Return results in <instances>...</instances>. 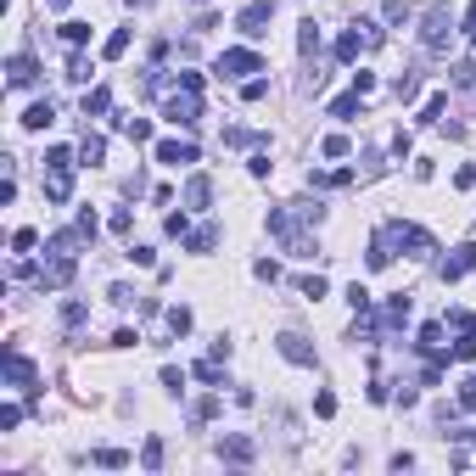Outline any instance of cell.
Wrapping results in <instances>:
<instances>
[{
  "label": "cell",
  "instance_id": "1",
  "mask_svg": "<svg viewBox=\"0 0 476 476\" xmlns=\"http://www.w3.org/2000/svg\"><path fill=\"white\" fill-rule=\"evenodd\" d=\"M263 225H269V236L280 241L286 252H297V258H314V241L297 230V219H292L286 208H269V219H263Z\"/></svg>",
  "mask_w": 476,
  "mask_h": 476
},
{
  "label": "cell",
  "instance_id": "2",
  "mask_svg": "<svg viewBox=\"0 0 476 476\" xmlns=\"http://www.w3.org/2000/svg\"><path fill=\"white\" fill-rule=\"evenodd\" d=\"M420 45H426V51H448V45H454V17H448V6H432V11L420 17Z\"/></svg>",
  "mask_w": 476,
  "mask_h": 476
},
{
  "label": "cell",
  "instance_id": "3",
  "mask_svg": "<svg viewBox=\"0 0 476 476\" xmlns=\"http://www.w3.org/2000/svg\"><path fill=\"white\" fill-rule=\"evenodd\" d=\"M162 118H168L174 129H185V135H191V129L202 124V101H196V90H174V95L162 101Z\"/></svg>",
  "mask_w": 476,
  "mask_h": 476
},
{
  "label": "cell",
  "instance_id": "4",
  "mask_svg": "<svg viewBox=\"0 0 476 476\" xmlns=\"http://www.w3.org/2000/svg\"><path fill=\"white\" fill-rule=\"evenodd\" d=\"M381 236H387V241H398V246H403L409 258H432V252H437V241L426 236L420 225H403V219H393V225H387Z\"/></svg>",
  "mask_w": 476,
  "mask_h": 476
},
{
  "label": "cell",
  "instance_id": "5",
  "mask_svg": "<svg viewBox=\"0 0 476 476\" xmlns=\"http://www.w3.org/2000/svg\"><path fill=\"white\" fill-rule=\"evenodd\" d=\"M213 73L219 79H241V73H263V56L252 51V45H230L219 62H213Z\"/></svg>",
  "mask_w": 476,
  "mask_h": 476
},
{
  "label": "cell",
  "instance_id": "6",
  "mask_svg": "<svg viewBox=\"0 0 476 476\" xmlns=\"http://www.w3.org/2000/svg\"><path fill=\"white\" fill-rule=\"evenodd\" d=\"M73 269H79V258H68V252H45V269H40V292H62V286L73 280Z\"/></svg>",
  "mask_w": 476,
  "mask_h": 476
},
{
  "label": "cell",
  "instance_id": "7",
  "mask_svg": "<svg viewBox=\"0 0 476 476\" xmlns=\"http://www.w3.org/2000/svg\"><path fill=\"white\" fill-rule=\"evenodd\" d=\"M269 23H275V6H269V0H252V6H241V11H236V28L246 34V40H263Z\"/></svg>",
  "mask_w": 476,
  "mask_h": 476
},
{
  "label": "cell",
  "instance_id": "8",
  "mask_svg": "<svg viewBox=\"0 0 476 476\" xmlns=\"http://www.w3.org/2000/svg\"><path fill=\"white\" fill-rule=\"evenodd\" d=\"M275 347H280V359H292V364H303V370H314V347L297 336V331H280L275 336Z\"/></svg>",
  "mask_w": 476,
  "mask_h": 476
},
{
  "label": "cell",
  "instance_id": "9",
  "mask_svg": "<svg viewBox=\"0 0 476 476\" xmlns=\"http://www.w3.org/2000/svg\"><path fill=\"white\" fill-rule=\"evenodd\" d=\"M34 79H40V62H34L28 51H17V56L6 62V84H11V90H28Z\"/></svg>",
  "mask_w": 476,
  "mask_h": 476
},
{
  "label": "cell",
  "instance_id": "10",
  "mask_svg": "<svg viewBox=\"0 0 476 476\" xmlns=\"http://www.w3.org/2000/svg\"><path fill=\"white\" fill-rule=\"evenodd\" d=\"M471 269H476V241H460V246H454V258L443 263V280L454 286V280H465Z\"/></svg>",
  "mask_w": 476,
  "mask_h": 476
},
{
  "label": "cell",
  "instance_id": "11",
  "mask_svg": "<svg viewBox=\"0 0 476 476\" xmlns=\"http://www.w3.org/2000/svg\"><path fill=\"white\" fill-rule=\"evenodd\" d=\"M219 460H230V465H252V460H258V443H252V437H225V443H219Z\"/></svg>",
  "mask_w": 476,
  "mask_h": 476
},
{
  "label": "cell",
  "instance_id": "12",
  "mask_svg": "<svg viewBox=\"0 0 476 476\" xmlns=\"http://www.w3.org/2000/svg\"><path fill=\"white\" fill-rule=\"evenodd\" d=\"M202 152H196V141H157V162H168V168H179V162H196Z\"/></svg>",
  "mask_w": 476,
  "mask_h": 476
},
{
  "label": "cell",
  "instance_id": "13",
  "mask_svg": "<svg viewBox=\"0 0 476 476\" xmlns=\"http://www.w3.org/2000/svg\"><path fill=\"white\" fill-rule=\"evenodd\" d=\"M73 196V168H45V202H68Z\"/></svg>",
  "mask_w": 476,
  "mask_h": 476
},
{
  "label": "cell",
  "instance_id": "14",
  "mask_svg": "<svg viewBox=\"0 0 476 476\" xmlns=\"http://www.w3.org/2000/svg\"><path fill=\"white\" fill-rule=\"evenodd\" d=\"M208 202H213V179H208V174H191V179H185V208L202 213Z\"/></svg>",
  "mask_w": 476,
  "mask_h": 476
},
{
  "label": "cell",
  "instance_id": "15",
  "mask_svg": "<svg viewBox=\"0 0 476 476\" xmlns=\"http://www.w3.org/2000/svg\"><path fill=\"white\" fill-rule=\"evenodd\" d=\"M359 51H370V34H364V28H359V23H353V28H347V34H342V40H336V62H353V56H359Z\"/></svg>",
  "mask_w": 476,
  "mask_h": 476
},
{
  "label": "cell",
  "instance_id": "16",
  "mask_svg": "<svg viewBox=\"0 0 476 476\" xmlns=\"http://www.w3.org/2000/svg\"><path fill=\"white\" fill-rule=\"evenodd\" d=\"M84 118H107V112H112V90H107V84H95V90H84Z\"/></svg>",
  "mask_w": 476,
  "mask_h": 476
},
{
  "label": "cell",
  "instance_id": "17",
  "mask_svg": "<svg viewBox=\"0 0 476 476\" xmlns=\"http://www.w3.org/2000/svg\"><path fill=\"white\" fill-rule=\"evenodd\" d=\"M6 381H11V387H34V364H28L23 353H6Z\"/></svg>",
  "mask_w": 476,
  "mask_h": 476
},
{
  "label": "cell",
  "instance_id": "18",
  "mask_svg": "<svg viewBox=\"0 0 476 476\" xmlns=\"http://www.w3.org/2000/svg\"><path fill=\"white\" fill-rule=\"evenodd\" d=\"M359 112H364V95H359V90H347V95H336V101H331V118H342V124H347V118H359Z\"/></svg>",
  "mask_w": 476,
  "mask_h": 476
},
{
  "label": "cell",
  "instance_id": "19",
  "mask_svg": "<svg viewBox=\"0 0 476 476\" xmlns=\"http://www.w3.org/2000/svg\"><path fill=\"white\" fill-rule=\"evenodd\" d=\"M51 124H56V107H51V101H34V107L23 112V129H51Z\"/></svg>",
  "mask_w": 476,
  "mask_h": 476
},
{
  "label": "cell",
  "instance_id": "20",
  "mask_svg": "<svg viewBox=\"0 0 476 476\" xmlns=\"http://www.w3.org/2000/svg\"><path fill=\"white\" fill-rule=\"evenodd\" d=\"M162 319H168V331H174V336H191V325H196V314H191L185 303H174V309H162Z\"/></svg>",
  "mask_w": 476,
  "mask_h": 476
},
{
  "label": "cell",
  "instance_id": "21",
  "mask_svg": "<svg viewBox=\"0 0 476 476\" xmlns=\"http://www.w3.org/2000/svg\"><path fill=\"white\" fill-rule=\"evenodd\" d=\"M118 129H124L135 146H141V141H152V118H135V112H124V118H118Z\"/></svg>",
  "mask_w": 476,
  "mask_h": 476
},
{
  "label": "cell",
  "instance_id": "22",
  "mask_svg": "<svg viewBox=\"0 0 476 476\" xmlns=\"http://www.w3.org/2000/svg\"><path fill=\"white\" fill-rule=\"evenodd\" d=\"M90 73H95V62L84 56L79 45H73V56H68V73H62V79H73V84H90Z\"/></svg>",
  "mask_w": 476,
  "mask_h": 476
},
{
  "label": "cell",
  "instance_id": "23",
  "mask_svg": "<svg viewBox=\"0 0 476 476\" xmlns=\"http://www.w3.org/2000/svg\"><path fill=\"white\" fill-rule=\"evenodd\" d=\"M409 309H415V303H409L403 292H393V297H387V309H381V325H403V319H409Z\"/></svg>",
  "mask_w": 476,
  "mask_h": 476
},
{
  "label": "cell",
  "instance_id": "24",
  "mask_svg": "<svg viewBox=\"0 0 476 476\" xmlns=\"http://www.w3.org/2000/svg\"><path fill=\"white\" fill-rule=\"evenodd\" d=\"M101 157H107V141H101V135H84V141H79V162H84V168H95Z\"/></svg>",
  "mask_w": 476,
  "mask_h": 476
},
{
  "label": "cell",
  "instance_id": "25",
  "mask_svg": "<svg viewBox=\"0 0 476 476\" xmlns=\"http://www.w3.org/2000/svg\"><path fill=\"white\" fill-rule=\"evenodd\" d=\"M443 107H448V95H443V90H437V95H426V107L415 112V124H426V129H432V124L443 118Z\"/></svg>",
  "mask_w": 476,
  "mask_h": 476
},
{
  "label": "cell",
  "instance_id": "26",
  "mask_svg": "<svg viewBox=\"0 0 476 476\" xmlns=\"http://www.w3.org/2000/svg\"><path fill=\"white\" fill-rule=\"evenodd\" d=\"M191 376H196L202 387H225V370H219V359H202V364H191Z\"/></svg>",
  "mask_w": 476,
  "mask_h": 476
},
{
  "label": "cell",
  "instance_id": "27",
  "mask_svg": "<svg viewBox=\"0 0 476 476\" xmlns=\"http://www.w3.org/2000/svg\"><path fill=\"white\" fill-rule=\"evenodd\" d=\"M314 191H336V185H353V168H336V174H309Z\"/></svg>",
  "mask_w": 476,
  "mask_h": 476
},
{
  "label": "cell",
  "instance_id": "28",
  "mask_svg": "<svg viewBox=\"0 0 476 476\" xmlns=\"http://www.w3.org/2000/svg\"><path fill=\"white\" fill-rule=\"evenodd\" d=\"M185 246H191V252H213V246H219V230H213V225H202V230H191V236H185Z\"/></svg>",
  "mask_w": 476,
  "mask_h": 476
},
{
  "label": "cell",
  "instance_id": "29",
  "mask_svg": "<svg viewBox=\"0 0 476 476\" xmlns=\"http://www.w3.org/2000/svg\"><path fill=\"white\" fill-rule=\"evenodd\" d=\"M124 51H129V28H112V34H107V45H101V56H107V62H118Z\"/></svg>",
  "mask_w": 476,
  "mask_h": 476
},
{
  "label": "cell",
  "instance_id": "30",
  "mask_svg": "<svg viewBox=\"0 0 476 476\" xmlns=\"http://www.w3.org/2000/svg\"><path fill=\"white\" fill-rule=\"evenodd\" d=\"M364 263H370V269H387V263H393V246H387V236H376V241H370Z\"/></svg>",
  "mask_w": 476,
  "mask_h": 476
},
{
  "label": "cell",
  "instance_id": "31",
  "mask_svg": "<svg viewBox=\"0 0 476 476\" xmlns=\"http://www.w3.org/2000/svg\"><path fill=\"white\" fill-rule=\"evenodd\" d=\"M297 51H303V56H314V51H319V28H314V17H309V23H297Z\"/></svg>",
  "mask_w": 476,
  "mask_h": 476
},
{
  "label": "cell",
  "instance_id": "32",
  "mask_svg": "<svg viewBox=\"0 0 476 476\" xmlns=\"http://www.w3.org/2000/svg\"><path fill=\"white\" fill-rule=\"evenodd\" d=\"M381 17H387L393 28H409V23H415V11H409L403 0H387V6H381Z\"/></svg>",
  "mask_w": 476,
  "mask_h": 476
},
{
  "label": "cell",
  "instance_id": "33",
  "mask_svg": "<svg viewBox=\"0 0 476 476\" xmlns=\"http://www.w3.org/2000/svg\"><path fill=\"white\" fill-rule=\"evenodd\" d=\"M95 465H101V471H124L129 454H124V448H95Z\"/></svg>",
  "mask_w": 476,
  "mask_h": 476
},
{
  "label": "cell",
  "instance_id": "34",
  "mask_svg": "<svg viewBox=\"0 0 476 476\" xmlns=\"http://www.w3.org/2000/svg\"><path fill=\"white\" fill-rule=\"evenodd\" d=\"M297 292H303L309 303H319V297H325L331 286H325V275H303V280H297Z\"/></svg>",
  "mask_w": 476,
  "mask_h": 476
},
{
  "label": "cell",
  "instance_id": "35",
  "mask_svg": "<svg viewBox=\"0 0 476 476\" xmlns=\"http://www.w3.org/2000/svg\"><path fill=\"white\" fill-rule=\"evenodd\" d=\"M448 353H454L460 364H471V359H476V331H460V342H454Z\"/></svg>",
  "mask_w": 476,
  "mask_h": 476
},
{
  "label": "cell",
  "instance_id": "36",
  "mask_svg": "<svg viewBox=\"0 0 476 476\" xmlns=\"http://www.w3.org/2000/svg\"><path fill=\"white\" fill-rule=\"evenodd\" d=\"M141 465H146V471H162V437H146V448H141Z\"/></svg>",
  "mask_w": 476,
  "mask_h": 476
},
{
  "label": "cell",
  "instance_id": "37",
  "mask_svg": "<svg viewBox=\"0 0 476 476\" xmlns=\"http://www.w3.org/2000/svg\"><path fill=\"white\" fill-rule=\"evenodd\" d=\"M319 152H325V157H347V152H353V141H347V135H325V141H319Z\"/></svg>",
  "mask_w": 476,
  "mask_h": 476
},
{
  "label": "cell",
  "instance_id": "38",
  "mask_svg": "<svg viewBox=\"0 0 476 476\" xmlns=\"http://www.w3.org/2000/svg\"><path fill=\"white\" fill-rule=\"evenodd\" d=\"M73 157H79L73 146H51V152H45V168H73Z\"/></svg>",
  "mask_w": 476,
  "mask_h": 476
},
{
  "label": "cell",
  "instance_id": "39",
  "mask_svg": "<svg viewBox=\"0 0 476 476\" xmlns=\"http://www.w3.org/2000/svg\"><path fill=\"white\" fill-rule=\"evenodd\" d=\"M34 246H40V230H28V225L11 230V252H34Z\"/></svg>",
  "mask_w": 476,
  "mask_h": 476
},
{
  "label": "cell",
  "instance_id": "40",
  "mask_svg": "<svg viewBox=\"0 0 476 476\" xmlns=\"http://www.w3.org/2000/svg\"><path fill=\"white\" fill-rule=\"evenodd\" d=\"M162 230H168L174 241H185V236H191V219H185V213H168V219H162Z\"/></svg>",
  "mask_w": 476,
  "mask_h": 476
},
{
  "label": "cell",
  "instance_id": "41",
  "mask_svg": "<svg viewBox=\"0 0 476 476\" xmlns=\"http://www.w3.org/2000/svg\"><path fill=\"white\" fill-rule=\"evenodd\" d=\"M62 40L68 45H90V23H62Z\"/></svg>",
  "mask_w": 476,
  "mask_h": 476
},
{
  "label": "cell",
  "instance_id": "42",
  "mask_svg": "<svg viewBox=\"0 0 476 476\" xmlns=\"http://www.w3.org/2000/svg\"><path fill=\"white\" fill-rule=\"evenodd\" d=\"M393 90H398V101H415V95H420V73H403Z\"/></svg>",
  "mask_w": 476,
  "mask_h": 476
},
{
  "label": "cell",
  "instance_id": "43",
  "mask_svg": "<svg viewBox=\"0 0 476 476\" xmlns=\"http://www.w3.org/2000/svg\"><path fill=\"white\" fill-rule=\"evenodd\" d=\"M252 275H258V280H269V286H275V280H280V263H275V258H258V263H252Z\"/></svg>",
  "mask_w": 476,
  "mask_h": 476
},
{
  "label": "cell",
  "instance_id": "44",
  "mask_svg": "<svg viewBox=\"0 0 476 476\" xmlns=\"http://www.w3.org/2000/svg\"><path fill=\"white\" fill-rule=\"evenodd\" d=\"M437 342H443V325H437V319H432V325H420V342H415V347H426V353H432Z\"/></svg>",
  "mask_w": 476,
  "mask_h": 476
},
{
  "label": "cell",
  "instance_id": "45",
  "mask_svg": "<svg viewBox=\"0 0 476 476\" xmlns=\"http://www.w3.org/2000/svg\"><path fill=\"white\" fill-rule=\"evenodd\" d=\"M162 387H168V393L179 398V393H185V370H174V364H162Z\"/></svg>",
  "mask_w": 476,
  "mask_h": 476
},
{
  "label": "cell",
  "instance_id": "46",
  "mask_svg": "<svg viewBox=\"0 0 476 476\" xmlns=\"http://www.w3.org/2000/svg\"><path fill=\"white\" fill-rule=\"evenodd\" d=\"M269 95V79H246L241 84V101H263Z\"/></svg>",
  "mask_w": 476,
  "mask_h": 476
},
{
  "label": "cell",
  "instance_id": "47",
  "mask_svg": "<svg viewBox=\"0 0 476 476\" xmlns=\"http://www.w3.org/2000/svg\"><path fill=\"white\" fill-rule=\"evenodd\" d=\"M73 230H79L84 241H95V230H101V219H95V213H90V208H84V213H79V225H73Z\"/></svg>",
  "mask_w": 476,
  "mask_h": 476
},
{
  "label": "cell",
  "instance_id": "48",
  "mask_svg": "<svg viewBox=\"0 0 476 476\" xmlns=\"http://www.w3.org/2000/svg\"><path fill=\"white\" fill-rule=\"evenodd\" d=\"M62 325L79 331V325H84V303H62Z\"/></svg>",
  "mask_w": 476,
  "mask_h": 476
},
{
  "label": "cell",
  "instance_id": "49",
  "mask_svg": "<svg viewBox=\"0 0 476 476\" xmlns=\"http://www.w3.org/2000/svg\"><path fill=\"white\" fill-rule=\"evenodd\" d=\"M314 415L331 420V415H336V393H314Z\"/></svg>",
  "mask_w": 476,
  "mask_h": 476
},
{
  "label": "cell",
  "instance_id": "50",
  "mask_svg": "<svg viewBox=\"0 0 476 476\" xmlns=\"http://www.w3.org/2000/svg\"><path fill=\"white\" fill-rule=\"evenodd\" d=\"M347 303H353V314H364V309H370V292L353 280V286H347Z\"/></svg>",
  "mask_w": 476,
  "mask_h": 476
},
{
  "label": "cell",
  "instance_id": "51",
  "mask_svg": "<svg viewBox=\"0 0 476 476\" xmlns=\"http://www.w3.org/2000/svg\"><path fill=\"white\" fill-rule=\"evenodd\" d=\"M246 174H252V179H269V157H263V152H252V157H246Z\"/></svg>",
  "mask_w": 476,
  "mask_h": 476
},
{
  "label": "cell",
  "instance_id": "52",
  "mask_svg": "<svg viewBox=\"0 0 476 476\" xmlns=\"http://www.w3.org/2000/svg\"><path fill=\"white\" fill-rule=\"evenodd\" d=\"M454 84H476V62H454V73H448Z\"/></svg>",
  "mask_w": 476,
  "mask_h": 476
},
{
  "label": "cell",
  "instance_id": "53",
  "mask_svg": "<svg viewBox=\"0 0 476 476\" xmlns=\"http://www.w3.org/2000/svg\"><path fill=\"white\" fill-rule=\"evenodd\" d=\"M107 225H112V230H118V236H129V225H135V213H129V208H118V213H112V219H107Z\"/></svg>",
  "mask_w": 476,
  "mask_h": 476
},
{
  "label": "cell",
  "instance_id": "54",
  "mask_svg": "<svg viewBox=\"0 0 476 476\" xmlns=\"http://www.w3.org/2000/svg\"><path fill=\"white\" fill-rule=\"evenodd\" d=\"M129 263H141V269H152V263H157V252H152V246H129Z\"/></svg>",
  "mask_w": 476,
  "mask_h": 476
},
{
  "label": "cell",
  "instance_id": "55",
  "mask_svg": "<svg viewBox=\"0 0 476 476\" xmlns=\"http://www.w3.org/2000/svg\"><path fill=\"white\" fill-rule=\"evenodd\" d=\"M107 303H118V309H129V303H135V292H129V286H107Z\"/></svg>",
  "mask_w": 476,
  "mask_h": 476
},
{
  "label": "cell",
  "instance_id": "56",
  "mask_svg": "<svg viewBox=\"0 0 476 476\" xmlns=\"http://www.w3.org/2000/svg\"><path fill=\"white\" fill-rule=\"evenodd\" d=\"M460 409H476V376H465V381H460Z\"/></svg>",
  "mask_w": 476,
  "mask_h": 476
},
{
  "label": "cell",
  "instance_id": "57",
  "mask_svg": "<svg viewBox=\"0 0 476 476\" xmlns=\"http://www.w3.org/2000/svg\"><path fill=\"white\" fill-rule=\"evenodd\" d=\"M191 415H196V420H213V415H219V398L208 393V398H202V403H196V409H191Z\"/></svg>",
  "mask_w": 476,
  "mask_h": 476
},
{
  "label": "cell",
  "instance_id": "58",
  "mask_svg": "<svg viewBox=\"0 0 476 476\" xmlns=\"http://www.w3.org/2000/svg\"><path fill=\"white\" fill-rule=\"evenodd\" d=\"M17 420H23V409H17V403H6V409H0V432H11Z\"/></svg>",
  "mask_w": 476,
  "mask_h": 476
},
{
  "label": "cell",
  "instance_id": "59",
  "mask_svg": "<svg viewBox=\"0 0 476 476\" xmlns=\"http://www.w3.org/2000/svg\"><path fill=\"white\" fill-rule=\"evenodd\" d=\"M353 90H359V95H370V90H376V73H364V68H359V73H353Z\"/></svg>",
  "mask_w": 476,
  "mask_h": 476
},
{
  "label": "cell",
  "instance_id": "60",
  "mask_svg": "<svg viewBox=\"0 0 476 476\" xmlns=\"http://www.w3.org/2000/svg\"><path fill=\"white\" fill-rule=\"evenodd\" d=\"M409 146H415V141H409V129H398V135H393V157H409Z\"/></svg>",
  "mask_w": 476,
  "mask_h": 476
},
{
  "label": "cell",
  "instance_id": "61",
  "mask_svg": "<svg viewBox=\"0 0 476 476\" xmlns=\"http://www.w3.org/2000/svg\"><path fill=\"white\" fill-rule=\"evenodd\" d=\"M454 185H460V191H471V185H476V168H471V162H465V168L454 174Z\"/></svg>",
  "mask_w": 476,
  "mask_h": 476
},
{
  "label": "cell",
  "instance_id": "62",
  "mask_svg": "<svg viewBox=\"0 0 476 476\" xmlns=\"http://www.w3.org/2000/svg\"><path fill=\"white\" fill-rule=\"evenodd\" d=\"M454 325H460V331H476V314H471V309H460V314H454Z\"/></svg>",
  "mask_w": 476,
  "mask_h": 476
},
{
  "label": "cell",
  "instance_id": "63",
  "mask_svg": "<svg viewBox=\"0 0 476 476\" xmlns=\"http://www.w3.org/2000/svg\"><path fill=\"white\" fill-rule=\"evenodd\" d=\"M45 6H56V11H62V6H68V0H45Z\"/></svg>",
  "mask_w": 476,
  "mask_h": 476
},
{
  "label": "cell",
  "instance_id": "64",
  "mask_svg": "<svg viewBox=\"0 0 476 476\" xmlns=\"http://www.w3.org/2000/svg\"><path fill=\"white\" fill-rule=\"evenodd\" d=\"M191 6H208V0H191Z\"/></svg>",
  "mask_w": 476,
  "mask_h": 476
}]
</instances>
